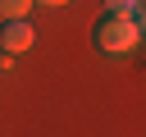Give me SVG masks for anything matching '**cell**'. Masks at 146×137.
I'll return each instance as SVG.
<instances>
[{
  "instance_id": "52a82bcc",
  "label": "cell",
  "mask_w": 146,
  "mask_h": 137,
  "mask_svg": "<svg viewBox=\"0 0 146 137\" xmlns=\"http://www.w3.org/2000/svg\"><path fill=\"white\" fill-rule=\"evenodd\" d=\"M5 64H9V55H5V50H0V68H5Z\"/></svg>"
},
{
  "instance_id": "8992f818",
  "label": "cell",
  "mask_w": 146,
  "mask_h": 137,
  "mask_svg": "<svg viewBox=\"0 0 146 137\" xmlns=\"http://www.w3.org/2000/svg\"><path fill=\"white\" fill-rule=\"evenodd\" d=\"M32 5H46V9H59V5H68V0H32Z\"/></svg>"
},
{
  "instance_id": "7a4b0ae2",
  "label": "cell",
  "mask_w": 146,
  "mask_h": 137,
  "mask_svg": "<svg viewBox=\"0 0 146 137\" xmlns=\"http://www.w3.org/2000/svg\"><path fill=\"white\" fill-rule=\"evenodd\" d=\"M32 41H36V32L27 18H0V50L5 55H23Z\"/></svg>"
},
{
  "instance_id": "3957f363",
  "label": "cell",
  "mask_w": 146,
  "mask_h": 137,
  "mask_svg": "<svg viewBox=\"0 0 146 137\" xmlns=\"http://www.w3.org/2000/svg\"><path fill=\"white\" fill-rule=\"evenodd\" d=\"M32 0H0V18H27Z\"/></svg>"
},
{
  "instance_id": "277c9868",
  "label": "cell",
  "mask_w": 146,
  "mask_h": 137,
  "mask_svg": "<svg viewBox=\"0 0 146 137\" xmlns=\"http://www.w3.org/2000/svg\"><path fill=\"white\" fill-rule=\"evenodd\" d=\"M100 5H105V9H137L141 0H100Z\"/></svg>"
},
{
  "instance_id": "6da1fadb",
  "label": "cell",
  "mask_w": 146,
  "mask_h": 137,
  "mask_svg": "<svg viewBox=\"0 0 146 137\" xmlns=\"http://www.w3.org/2000/svg\"><path fill=\"white\" fill-rule=\"evenodd\" d=\"M137 41H141V27H137V18H132V9H110L100 23H96V50L100 55H132L137 50Z\"/></svg>"
},
{
  "instance_id": "5b68a950",
  "label": "cell",
  "mask_w": 146,
  "mask_h": 137,
  "mask_svg": "<svg viewBox=\"0 0 146 137\" xmlns=\"http://www.w3.org/2000/svg\"><path fill=\"white\" fill-rule=\"evenodd\" d=\"M132 18H137V27H141V32H146V0H141V5H137V9H132Z\"/></svg>"
}]
</instances>
